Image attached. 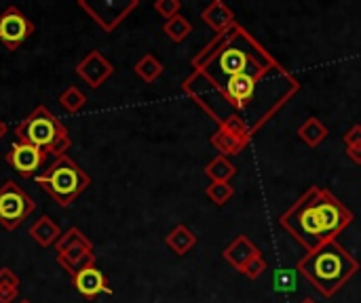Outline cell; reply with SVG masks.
<instances>
[{
  "label": "cell",
  "instance_id": "cell-12",
  "mask_svg": "<svg viewBox=\"0 0 361 303\" xmlns=\"http://www.w3.org/2000/svg\"><path fill=\"white\" fill-rule=\"evenodd\" d=\"M61 228L49 217V215H42L40 219H36L32 224V228L27 230V236L42 249H49V247H55V243L61 238Z\"/></svg>",
  "mask_w": 361,
  "mask_h": 303
},
{
  "label": "cell",
  "instance_id": "cell-30",
  "mask_svg": "<svg viewBox=\"0 0 361 303\" xmlns=\"http://www.w3.org/2000/svg\"><path fill=\"white\" fill-rule=\"evenodd\" d=\"M349 150V156H351V160L353 162H357L361 165V146H355V148H347Z\"/></svg>",
  "mask_w": 361,
  "mask_h": 303
},
{
  "label": "cell",
  "instance_id": "cell-18",
  "mask_svg": "<svg viewBox=\"0 0 361 303\" xmlns=\"http://www.w3.org/2000/svg\"><path fill=\"white\" fill-rule=\"evenodd\" d=\"M190 32H192V23L182 15H176V17L167 19L165 25H163V34H167V38L173 40V42L186 40Z\"/></svg>",
  "mask_w": 361,
  "mask_h": 303
},
{
  "label": "cell",
  "instance_id": "cell-19",
  "mask_svg": "<svg viewBox=\"0 0 361 303\" xmlns=\"http://www.w3.org/2000/svg\"><path fill=\"white\" fill-rule=\"evenodd\" d=\"M235 165L226 158V156H216L207 167H205V175L212 181H228L235 175Z\"/></svg>",
  "mask_w": 361,
  "mask_h": 303
},
{
  "label": "cell",
  "instance_id": "cell-33",
  "mask_svg": "<svg viewBox=\"0 0 361 303\" xmlns=\"http://www.w3.org/2000/svg\"><path fill=\"white\" fill-rule=\"evenodd\" d=\"M19 303H32V302H30V299H21V302H19Z\"/></svg>",
  "mask_w": 361,
  "mask_h": 303
},
{
  "label": "cell",
  "instance_id": "cell-21",
  "mask_svg": "<svg viewBox=\"0 0 361 303\" xmlns=\"http://www.w3.org/2000/svg\"><path fill=\"white\" fill-rule=\"evenodd\" d=\"M212 146L220 152V156H235L245 148L243 141H239L237 137H233L224 131H218L212 135Z\"/></svg>",
  "mask_w": 361,
  "mask_h": 303
},
{
  "label": "cell",
  "instance_id": "cell-15",
  "mask_svg": "<svg viewBox=\"0 0 361 303\" xmlns=\"http://www.w3.org/2000/svg\"><path fill=\"white\" fill-rule=\"evenodd\" d=\"M165 245H167L176 255H186V253L197 245V236H195L186 226H176V228L167 234Z\"/></svg>",
  "mask_w": 361,
  "mask_h": 303
},
{
  "label": "cell",
  "instance_id": "cell-1",
  "mask_svg": "<svg viewBox=\"0 0 361 303\" xmlns=\"http://www.w3.org/2000/svg\"><path fill=\"white\" fill-rule=\"evenodd\" d=\"M353 213L324 188H311L294 207L281 215V226L311 253L326 243H332L349 224Z\"/></svg>",
  "mask_w": 361,
  "mask_h": 303
},
{
  "label": "cell",
  "instance_id": "cell-16",
  "mask_svg": "<svg viewBox=\"0 0 361 303\" xmlns=\"http://www.w3.org/2000/svg\"><path fill=\"white\" fill-rule=\"evenodd\" d=\"M298 135H300V139L307 143V146H311V148H317L326 137H328V129L322 124V120L319 118H315V116H311L309 120H305L302 124H300V129H298Z\"/></svg>",
  "mask_w": 361,
  "mask_h": 303
},
{
  "label": "cell",
  "instance_id": "cell-32",
  "mask_svg": "<svg viewBox=\"0 0 361 303\" xmlns=\"http://www.w3.org/2000/svg\"><path fill=\"white\" fill-rule=\"evenodd\" d=\"M302 303H317V302H313V299H305Z\"/></svg>",
  "mask_w": 361,
  "mask_h": 303
},
{
  "label": "cell",
  "instance_id": "cell-25",
  "mask_svg": "<svg viewBox=\"0 0 361 303\" xmlns=\"http://www.w3.org/2000/svg\"><path fill=\"white\" fill-rule=\"evenodd\" d=\"M207 198L214 202V205H218V207H222V205H226L233 196H235V188L228 183V181H212V186L207 188Z\"/></svg>",
  "mask_w": 361,
  "mask_h": 303
},
{
  "label": "cell",
  "instance_id": "cell-4",
  "mask_svg": "<svg viewBox=\"0 0 361 303\" xmlns=\"http://www.w3.org/2000/svg\"><path fill=\"white\" fill-rule=\"evenodd\" d=\"M36 186L49 194L57 207L68 209L91 186V177L66 154L55 158L49 167L42 169V173L36 175Z\"/></svg>",
  "mask_w": 361,
  "mask_h": 303
},
{
  "label": "cell",
  "instance_id": "cell-27",
  "mask_svg": "<svg viewBox=\"0 0 361 303\" xmlns=\"http://www.w3.org/2000/svg\"><path fill=\"white\" fill-rule=\"evenodd\" d=\"M269 268V264L264 262V257L258 253L256 257H252L247 264H245V268L241 270V274H245L247 278H252V281H256V278H260L262 274H264V270Z\"/></svg>",
  "mask_w": 361,
  "mask_h": 303
},
{
  "label": "cell",
  "instance_id": "cell-28",
  "mask_svg": "<svg viewBox=\"0 0 361 303\" xmlns=\"http://www.w3.org/2000/svg\"><path fill=\"white\" fill-rule=\"evenodd\" d=\"M180 8H182L180 0H157L154 2V11L165 19H171V17L180 15Z\"/></svg>",
  "mask_w": 361,
  "mask_h": 303
},
{
  "label": "cell",
  "instance_id": "cell-17",
  "mask_svg": "<svg viewBox=\"0 0 361 303\" xmlns=\"http://www.w3.org/2000/svg\"><path fill=\"white\" fill-rule=\"evenodd\" d=\"M19 276L11 268H0V303H13L19 295Z\"/></svg>",
  "mask_w": 361,
  "mask_h": 303
},
{
  "label": "cell",
  "instance_id": "cell-29",
  "mask_svg": "<svg viewBox=\"0 0 361 303\" xmlns=\"http://www.w3.org/2000/svg\"><path fill=\"white\" fill-rule=\"evenodd\" d=\"M345 143H347V148L361 146V124H355V127L345 135Z\"/></svg>",
  "mask_w": 361,
  "mask_h": 303
},
{
  "label": "cell",
  "instance_id": "cell-5",
  "mask_svg": "<svg viewBox=\"0 0 361 303\" xmlns=\"http://www.w3.org/2000/svg\"><path fill=\"white\" fill-rule=\"evenodd\" d=\"M36 211L32 196L13 179L0 186V226L6 232H15Z\"/></svg>",
  "mask_w": 361,
  "mask_h": 303
},
{
  "label": "cell",
  "instance_id": "cell-6",
  "mask_svg": "<svg viewBox=\"0 0 361 303\" xmlns=\"http://www.w3.org/2000/svg\"><path fill=\"white\" fill-rule=\"evenodd\" d=\"M76 4L106 34H110L137 8L140 2L137 0H78Z\"/></svg>",
  "mask_w": 361,
  "mask_h": 303
},
{
  "label": "cell",
  "instance_id": "cell-14",
  "mask_svg": "<svg viewBox=\"0 0 361 303\" xmlns=\"http://www.w3.org/2000/svg\"><path fill=\"white\" fill-rule=\"evenodd\" d=\"M203 21L209 23L218 34H222V32H226L228 27L235 25V15H233V11L224 2L216 0V2H212L203 11Z\"/></svg>",
  "mask_w": 361,
  "mask_h": 303
},
{
  "label": "cell",
  "instance_id": "cell-7",
  "mask_svg": "<svg viewBox=\"0 0 361 303\" xmlns=\"http://www.w3.org/2000/svg\"><path fill=\"white\" fill-rule=\"evenodd\" d=\"M34 34V23L17 6H6L0 13V42L15 51Z\"/></svg>",
  "mask_w": 361,
  "mask_h": 303
},
{
  "label": "cell",
  "instance_id": "cell-9",
  "mask_svg": "<svg viewBox=\"0 0 361 303\" xmlns=\"http://www.w3.org/2000/svg\"><path fill=\"white\" fill-rule=\"evenodd\" d=\"M72 285L76 289V293L89 302L97 299L99 295H112V287L106 278V274L97 268L95 262L87 264L82 270H78L72 276Z\"/></svg>",
  "mask_w": 361,
  "mask_h": 303
},
{
  "label": "cell",
  "instance_id": "cell-11",
  "mask_svg": "<svg viewBox=\"0 0 361 303\" xmlns=\"http://www.w3.org/2000/svg\"><path fill=\"white\" fill-rule=\"evenodd\" d=\"M91 262H95V249H93V245H91V247L78 245V247H72V249H68L66 253L57 255V266H59L61 270H66V272L70 274V278H72L78 270H82L87 264H91Z\"/></svg>",
  "mask_w": 361,
  "mask_h": 303
},
{
  "label": "cell",
  "instance_id": "cell-31",
  "mask_svg": "<svg viewBox=\"0 0 361 303\" xmlns=\"http://www.w3.org/2000/svg\"><path fill=\"white\" fill-rule=\"evenodd\" d=\"M6 131H8V127H6V122L4 120H0V139L6 135Z\"/></svg>",
  "mask_w": 361,
  "mask_h": 303
},
{
  "label": "cell",
  "instance_id": "cell-20",
  "mask_svg": "<svg viewBox=\"0 0 361 303\" xmlns=\"http://www.w3.org/2000/svg\"><path fill=\"white\" fill-rule=\"evenodd\" d=\"M135 74L144 80V82H154L161 74H163V63L154 57V55H144L137 63H135Z\"/></svg>",
  "mask_w": 361,
  "mask_h": 303
},
{
  "label": "cell",
  "instance_id": "cell-22",
  "mask_svg": "<svg viewBox=\"0 0 361 303\" xmlns=\"http://www.w3.org/2000/svg\"><path fill=\"white\" fill-rule=\"evenodd\" d=\"M59 105L68 112V114H78L82 108H85V103H87V95L78 89V86H68L61 95H59Z\"/></svg>",
  "mask_w": 361,
  "mask_h": 303
},
{
  "label": "cell",
  "instance_id": "cell-10",
  "mask_svg": "<svg viewBox=\"0 0 361 303\" xmlns=\"http://www.w3.org/2000/svg\"><path fill=\"white\" fill-rule=\"evenodd\" d=\"M76 76L89 86V89H99L114 72V65L99 53V51H89L78 63H76Z\"/></svg>",
  "mask_w": 361,
  "mask_h": 303
},
{
  "label": "cell",
  "instance_id": "cell-8",
  "mask_svg": "<svg viewBox=\"0 0 361 303\" xmlns=\"http://www.w3.org/2000/svg\"><path fill=\"white\" fill-rule=\"evenodd\" d=\"M49 154L36 146L23 143V141H13L11 150L6 152V162L11 169H15L23 179H32L47 162Z\"/></svg>",
  "mask_w": 361,
  "mask_h": 303
},
{
  "label": "cell",
  "instance_id": "cell-24",
  "mask_svg": "<svg viewBox=\"0 0 361 303\" xmlns=\"http://www.w3.org/2000/svg\"><path fill=\"white\" fill-rule=\"evenodd\" d=\"M220 131H224V133H228V135L237 137V139H239V141H243L245 146H247V141H250V137H252V129L245 124V120H241V116L226 118V120L220 124Z\"/></svg>",
  "mask_w": 361,
  "mask_h": 303
},
{
  "label": "cell",
  "instance_id": "cell-3",
  "mask_svg": "<svg viewBox=\"0 0 361 303\" xmlns=\"http://www.w3.org/2000/svg\"><path fill=\"white\" fill-rule=\"evenodd\" d=\"M15 141L36 146L55 158L66 156L72 148V137L66 124L47 105H36L15 127Z\"/></svg>",
  "mask_w": 361,
  "mask_h": 303
},
{
  "label": "cell",
  "instance_id": "cell-23",
  "mask_svg": "<svg viewBox=\"0 0 361 303\" xmlns=\"http://www.w3.org/2000/svg\"><path fill=\"white\" fill-rule=\"evenodd\" d=\"M78 245H87V247H91L93 243L87 238V234H85L82 230H78V228H70V230H66V232L61 234V238L55 243V251H57V255H61V253H66L68 249L78 247Z\"/></svg>",
  "mask_w": 361,
  "mask_h": 303
},
{
  "label": "cell",
  "instance_id": "cell-26",
  "mask_svg": "<svg viewBox=\"0 0 361 303\" xmlns=\"http://www.w3.org/2000/svg\"><path fill=\"white\" fill-rule=\"evenodd\" d=\"M298 270H279L275 272V291L279 293H292L296 291V283H298Z\"/></svg>",
  "mask_w": 361,
  "mask_h": 303
},
{
  "label": "cell",
  "instance_id": "cell-13",
  "mask_svg": "<svg viewBox=\"0 0 361 303\" xmlns=\"http://www.w3.org/2000/svg\"><path fill=\"white\" fill-rule=\"evenodd\" d=\"M260 251L256 249V245L247 238V236H237L226 249H224V259L233 266V268H237L239 272L245 268V264L252 259V257H256Z\"/></svg>",
  "mask_w": 361,
  "mask_h": 303
},
{
  "label": "cell",
  "instance_id": "cell-2",
  "mask_svg": "<svg viewBox=\"0 0 361 303\" xmlns=\"http://www.w3.org/2000/svg\"><path fill=\"white\" fill-rule=\"evenodd\" d=\"M357 259L336 240L307 253L296 266V270L326 297H332L357 272Z\"/></svg>",
  "mask_w": 361,
  "mask_h": 303
}]
</instances>
